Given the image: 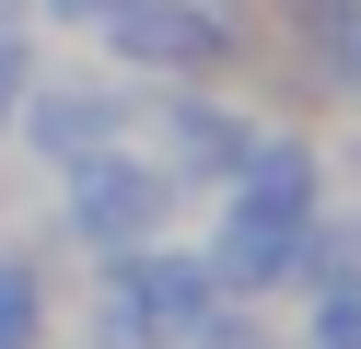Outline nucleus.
Returning <instances> with one entry per match:
<instances>
[{
    "instance_id": "f257e3e1",
    "label": "nucleus",
    "mask_w": 361,
    "mask_h": 349,
    "mask_svg": "<svg viewBox=\"0 0 361 349\" xmlns=\"http://www.w3.org/2000/svg\"><path fill=\"white\" fill-rule=\"evenodd\" d=\"M210 291H221L210 268L128 245V268L105 279V326H117V338H198V326H210Z\"/></svg>"
},
{
    "instance_id": "f03ea898",
    "label": "nucleus",
    "mask_w": 361,
    "mask_h": 349,
    "mask_svg": "<svg viewBox=\"0 0 361 349\" xmlns=\"http://www.w3.org/2000/svg\"><path fill=\"white\" fill-rule=\"evenodd\" d=\"M71 233L82 245H152L164 233V175L117 163V152H82L71 163Z\"/></svg>"
},
{
    "instance_id": "7ed1b4c3",
    "label": "nucleus",
    "mask_w": 361,
    "mask_h": 349,
    "mask_svg": "<svg viewBox=\"0 0 361 349\" xmlns=\"http://www.w3.org/2000/svg\"><path fill=\"white\" fill-rule=\"evenodd\" d=\"M105 35H117L128 59H164V70H198V59L221 47V23L198 12V0H175V12H164V0H128V12L105 23Z\"/></svg>"
},
{
    "instance_id": "20e7f679",
    "label": "nucleus",
    "mask_w": 361,
    "mask_h": 349,
    "mask_svg": "<svg viewBox=\"0 0 361 349\" xmlns=\"http://www.w3.org/2000/svg\"><path fill=\"white\" fill-rule=\"evenodd\" d=\"M291 245H303V221H280V209H245V198H233V233H221L210 279H221V291H268V279L291 268Z\"/></svg>"
},
{
    "instance_id": "39448f33",
    "label": "nucleus",
    "mask_w": 361,
    "mask_h": 349,
    "mask_svg": "<svg viewBox=\"0 0 361 349\" xmlns=\"http://www.w3.org/2000/svg\"><path fill=\"white\" fill-rule=\"evenodd\" d=\"M117 140V93H35V152L47 163H82Z\"/></svg>"
},
{
    "instance_id": "423d86ee",
    "label": "nucleus",
    "mask_w": 361,
    "mask_h": 349,
    "mask_svg": "<svg viewBox=\"0 0 361 349\" xmlns=\"http://www.w3.org/2000/svg\"><path fill=\"white\" fill-rule=\"evenodd\" d=\"M245 209H280V221H303V209H314V152H303V140L245 152Z\"/></svg>"
},
{
    "instance_id": "0eeeda50",
    "label": "nucleus",
    "mask_w": 361,
    "mask_h": 349,
    "mask_svg": "<svg viewBox=\"0 0 361 349\" xmlns=\"http://www.w3.org/2000/svg\"><path fill=\"white\" fill-rule=\"evenodd\" d=\"M164 152H175V163H233V116H210V105H164Z\"/></svg>"
},
{
    "instance_id": "6e6552de",
    "label": "nucleus",
    "mask_w": 361,
    "mask_h": 349,
    "mask_svg": "<svg viewBox=\"0 0 361 349\" xmlns=\"http://www.w3.org/2000/svg\"><path fill=\"white\" fill-rule=\"evenodd\" d=\"M35 326H47L35 279H24V268H0V349H35Z\"/></svg>"
},
{
    "instance_id": "1a4fd4ad",
    "label": "nucleus",
    "mask_w": 361,
    "mask_h": 349,
    "mask_svg": "<svg viewBox=\"0 0 361 349\" xmlns=\"http://www.w3.org/2000/svg\"><path fill=\"white\" fill-rule=\"evenodd\" d=\"M314 349H361V302H350V291H338L326 314H314Z\"/></svg>"
},
{
    "instance_id": "9d476101",
    "label": "nucleus",
    "mask_w": 361,
    "mask_h": 349,
    "mask_svg": "<svg viewBox=\"0 0 361 349\" xmlns=\"http://www.w3.org/2000/svg\"><path fill=\"white\" fill-rule=\"evenodd\" d=\"M47 12H59V23H117L128 0H47Z\"/></svg>"
},
{
    "instance_id": "9b49d317",
    "label": "nucleus",
    "mask_w": 361,
    "mask_h": 349,
    "mask_svg": "<svg viewBox=\"0 0 361 349\" xmlns=\"http://www.w3.org/2000/svg\"><path fill=\"white\" fill-rule=\"evenodd\" d=\"M326 47H338V70L361 82V12H338V35H326Z\"/></svg>"
},
{
    "instance_id": "f8f14e48",
    "label": "nucleus",
    "mask_w": 361,
    "mask_h": 349,
    "mask_svg": "<svg viewBox=\"0 0 361 349\" xmlns=\"http://www.w3.org/2000/svg\"><path fill=\"white\" fill-rule=\"evenodd\" d=\"M12 93H24V59H12V35H0V116H12Z\"/></svg>"
}]
</instances>
